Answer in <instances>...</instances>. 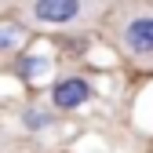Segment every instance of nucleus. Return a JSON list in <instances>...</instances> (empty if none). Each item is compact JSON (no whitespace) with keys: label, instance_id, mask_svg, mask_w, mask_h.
Listing matches in <instances>:
<instances>
[{"label":"nucleus","instance_id":"5","mask_svg":"<svg viewBox=\"0 0 153 153\" xmlns=\"http://www.w3.org/2000/svg\"><path fill=\"white\" fill-rule=\"evenodd\" d=\"M40 66H44V59H22V62H18V69H22V76H29V73H36Z\"/></svg>","mask_w":153,"mask_h":153},{"label":"nucleus","instance_id":"2","mask_svg":"<svg viewBox=\"0 0 153 153\" xmlns=\"http://www.w3.org/2000/svg\"><path fill=\"white\" fill-rule=\"evenodd\" d=\"M120 44L131 55H153V15H135L120 29Z\"/></svg>","mask_w":153,"mask_h":153},{"label":"nucleus","instance_id":"1","mask_svg":"<svg viewBox=\"0 0 153 153\" xmlns=\"http://www.w3.org/2000/svg\"><path fill=\"white\" fill-rule=\"evenodd\" d=\"M29 15L40 26H73L91 15V0H33Z\"/></svg>","mask_w":153,"mask_h":153},{"label":"nucleus","instance_id":"6","mask_svg":"<svg viewBox=\"0 0 153 153\" xmlns=\"http://www.w3.org/2000/svg\"><path fill=\"white\" fill-rule=\"evenodd\" d=\"M18 40V29H7V33H0V48H4V44H15Z\"/></svg>","mask_w":153,"mask_h":153},{"label":"nucleus","instance_id":"4","mask_svg":"<svg viewBox=\"0 0 153 153\" xmlns=\"http://www.w3.org/2000/svg\"><path fill=\"white\" fill-rule=\"evenodd\" d=\"M22 120H26V128H33V131H40V128H51V120H55V117H51L48 109H40V106H29Z\"/></svg>","mask_w":153,"mask_h":153},{"label":"nucleus","instance_id":"3","mask_svg":"<svg viewBox=\"0 0 153 153\" xmlns=\"http://www.w3.org/2000/svg\"><path fill=\"white\" fill-rule=\"evenodd\" d=\"M88 99H91V84L84 80V76H62V80L51 88L55 109H76V106H84Z\"/></svg>","mask_w":153,"mask_h":153}]
</instances>
